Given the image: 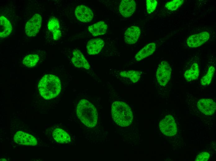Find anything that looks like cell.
<instances>
[{
  "label": "cell",
  "instance_id": "cell-1",
  "mask_svg": "<svg viewBox=\"0 0 216 161\" xmlns=\"http://www.w3.org/2000/svg\"><path fill=\"white\" fill-rule=\"evenodd\" d=\"M61 88L60 79L57 77L51 74L43 76L38 85L40 94L47 100L57 96L60 92Z\"/></svg>",
  "mask_w": 216,
  "mask_h": 161
},
{
  "label": "cell",
  "instance_id": "cell-2",
  "mask_svg": "<svg viewBox=\"0 0 216 161\" xmlns=\"http://www.w3.org/2000/svg\"><path fill=\"white\" fill-rule=\"evenodd\" d=\"M78 117L87 126L92 128L97 123L98 114L94 106L86 99L81 100L76 109Z\"/></svg>",
  "mask_w": 216,
  "mask_h": 161
},
{
  "label": "cell",
  "instance_id": "cell-3",
  "mask_svg": "<svg viewBox=\"0 0 216 161\" xmlns=\"http://www.w3.org/2000/svg\"><path fill=\"white\" fill-rule=\"evenodd\" d=\"M111 114L115 123L121 127L128 126L133 121L131 109L124 102L118 101L114 102L111 106Z\"/></svg>",
  "mask_w": 216,
  "mask_h": 161
},
{
  "label": "cell",
  "instance_id": "cell-4",
  "mask_svg": "<svg viewBox=\"0 0 216 161\" xmlns=\"http://www.w3.org/2000/svg\"><path fill=\"white\" fill-rule=\"evenodd\" d=\"M172 69L169 63L163 61L159 65L156 74L157 80L159 84L165 86L169 81L171 76Z\"/></svg>",
  "mask_w": 216,
  "mask_h": 161
},
{
  "label": "cell",
  "instance_id": "cell-5",
  "mask_svg": "<svg viewBox=\"0 0 216 161\" xmlns=\"http://www.w3.org/2000/svg\"><path fill=\"white\" fill-rule=\"evenodd\" d=\"M159 128L161 132L168 136H172L177 132V127L173 117L170 115L165 117L160 122Z\"/></svg>",
  "mask_w": 216,
  "mask_h": 161
},
{
  "label": "cell",
  "instance_id": "cell-6",
  "mask_svg": "<svg viewBox=\"0 0 216 161\" xmlns=\"http://www.w3.org/2000/svg\"><path fill=\"white\" fill-rule=\"evenodd\" d=\"M42 18L38 14H35L26 23L25 33L29 37H34L39 32L41 27Z\"/></svg>",
  "mask_w": 216,
  "mask_h": 161
},
{
  "label": "cell",
  "instance_id": "cell-7",
  "mask_svg": "<svg viewBox=\"0 0 216 161\" xmlns=\"http://www.w3.org/2000/svg\"><path fill=\"white\" fill-rule=\"evenodd\" d=\"M209 34L207 32H203L190 36L187 40V44L191 48L201 46L209 39Z\"/></svg>",
  "mask_w": 216,
  "mask_h": 161
},
{
  "label": "cell",
  "instance_id": "cell-8",
  "mask_svg": "<svg viewBox=\"0 0 216 161\" xmlns=\"http://www.w3.org/2000/svg\"><path fill=\"white\" fill-rule=\"evenodd\" d=\"M197 106L201 112L208 115L213 114L215 112L216 108L215 102L210 98L199 99L197 103Z\"/></svg>",
  "mask_w": 216,
  "mask_h": 161
},
{
  "label": "cell",
  "instance_id": "cell-9",
  "mask_svg": "<svg viewBox=\"0 0 216 161\" xmlns=\"http://www.w3.org/2000/svg\"><path fill=\"white\" fill-rule=\"evenodd\" d=\"M75 14L77 19L83 22H89L93 17L92 10L83 5L78 6L75 9Z\"/></svg>",
  "mask_w": 216,
  "mask_h": 161
},
{
  "label": "cell",
  "instance_id": "cell-10",
  "mask_svg": "<svg viewBox=\"0 0 216 161\" xmlns=\"http://www.w3.org/2000/svg\"><path fill=\"white\" fill-rule=\"evenodd\" d=\"M14 139L16 143L20 145L35 146L37 144L36 139L33 136L22 131L17 132Z\"/></svg>",
  "mask_w": 216,
  "mask_h": 161
},
{
  "label": "cell",
  "instance_id": "cell-11",
  "mask_svg": "<svg viewBox=\"0 0 216 161\" xmlns=\"http://www.w3.org/2000/svg\"><path fill=\"white\" fill-rule=\"evenodd\" d=\"M136 3L134 0H122L120 2L119 10L121 15L124 17L131 16L134 12Z\"/></svg>",
  "mask_w": 216,
  "mask_h": 161
},
{
  "label": "cell",
  "instance_id": "cell-12",
  "mask_svg": "<svg viewBox=\"0 0 216 161\" xmlns=\"http://www.w3.org/2000/svg\"><path fill=\"white\" fill-rule=\"evenodd\" d=\"M141 34L140 28L136 26L129 27L125 31L124 35V39L127 44H133L138 40Z\"/></svg>",
  "mask_w": 216,
  "mask_h": 161
},
{
  "label": "cell",
  "instance_id": "cell-13",
  "mask_svg": "<svg viewBox=\"0 0 216 161\" xmlns=\"http://www.w3.org/2000/svg\"><path fill=\"white\" fill-rule=\"evenodd\" d=\"M71 60L73 64L76 67L87 69L90 68L88 62L82 53L78 50L75 49L73 51Z\"/></svg>",
  "mask_w": 216,
  "mask_h": 161
},
{
  "label": "cell",
  "instance_id": "cell-14",
  "mask_svg": "<svg viewBox=\"0 0 216 161\" xmlns=\"http://www.w3.org/2000/svg\"><path fill=\"white\" fill-rule=\"evenodd\" d=\"M104 45V41L100 38L90 40L87 45V52L89 55H93L98 54Z\"/></svg>",
  "mask_w": 216,
  "mask_h": 161
},
{
  "label": "cell",
  "instance_id": "cell-15",
  "mask_svg": "<svg viewBox=\"0 0 216 161\" xmlns=\"http://www.w3.org/2000/svg\"><path fill=\"white\" fill-rule=\"evenodd\" d=\"M47 27L52 33L53 39L54 40H58L61 36L60 29V24L58 20L55 17L50 18L48 21Z\"/></svg>",
  "mask_w": 216,
  "mask_h": 161
},
{
  "label": "cell",
  "instance_id": "cell-16",
  "mask_svg": "<svg viewBox=\"0 0 216 161\" xmlns=\"http://www.w3.org/2000/svg\"><path fill=\"white\" fill-rule=\"evenodd\" d=\"M156 44L152 42L148 44L141 49L135 55V58L137 61H140L151 55L155 52Z\"/></svg>",
  "mask_w": 216,
  "mask_h": 161
},
{
  "label": "cell",
  "instance_id": "cell-17",
  "mask_svg": "<svg viewBox=\"0 0 216 161\" xmlns=\"http://www.w3.org/2000/svg\"><path fill=\"white\" fill-rule=\"evenodd\" d=\"M107 25L103 21H100L88 27L89 32L94 36L96 37L105 34L107 28Z\"/></svg>",
  "mask_w": 216,
  "mask_h": 161
},
{
  "label": "cell",
  "instance_id": "cell-18",
  "mask_svg": "<svg viewBox=\"0 0 216 161\" xmlns=\"http://www.w3.org/2000/svg\"><path fill=\"white\" fill-rule=\"evenodd\" d=\"M12 31V27L9 20L3 16L0 17V37L5 38L8 36Z\"/></svg>",
  "mask_w": 216,
  "mask_h": 161
},
{
  "label": "cell",
  "instance_id": "cell-19",
  "mask_svg": "<svg viewBox=\"0 0 216 161\" xmlns=\"http://www.w3.org/2000/svg\"><path fill=\"white\" fill-rule=\"evenodd\" d=\"M199 73L198 65L196 63H194L189 69L185 71L184 76L186 80L190 82L196 80L199 76Z\"/></svg>",
  "mask_w": 216,
  "mask_h": 161
},
{
  "label": "cell",
  "instance_id": "cell-20",
  "mask_svg": "<svg viewBox=\"0 0 216 161\" xmlns=\"http://www.w3.org/2000/svg\"><path fill=\"white\" fill-rule=\"evenodd\" d=\"M52 136L55 140L59 143H67L70 141L69 135L64 130L60 128H56L54 130Z\"/></svg>",
  "mask_w": 216,
  "mask_h": 161
},
{
  "label": "cell",
  "instance_id": "cell-21",
  "mask_svg": "<svg viewBox=\"0 0 216 161\" xmlns=\"http://www.w3.org/2000/svg\"><path fill=\"white\" fill-rule=\"evenodd\" d=\"M120 75L123 77L128 78L132 82L135 83L140 80L141 73L139 71L132 70L122 71Z\"/></svg>",
  "mask_w": 216,
  "mask_h": 161
},
{
  "label": "cell",
  "instance_id": "cell-22",
  "mask_svg": "<svg viewBox=\"0 0 216 161\" xmlns=\"http://www.w3.org/2000/svg\"><path fill=\"white\" fill-rule=\"evenodd\" d=\"M215 69L213 66H211L208 69L206 73L201 78L200 84L203 86L209 85L212 81L215 72Z\"/></svg>",
  "mask_w": 216,
  "mask_h": 161
},
{
  "label": "cell",
  "instance_id": "cell-23",
  "mask_svg": "<svg viewBox=\"0 0 216 161\" xmlns=\"http://www.w3.org/2000/svg\"><path fill=\"white\" fill-rule=\"evenodd\" d=\"M39 59V57L37 54H29L24 58L23 63L26 67H31L36 64Z\"/></svg>",
  "mask_w": 216,
  "mask_h": 161
},
{
  "label": "cell",
  "instance_id": "cell-24",
  "mask_svg": "<svg viewBox=\"0 0 216 161\" xmlns=\"http://www.w3.org/2000/svg\"><path fill=\"white\" fill-rule=\"evenodd\" d=\"M184 2L183 0H173L167 2L165 6L168 10L174 11L182 5Z\"/></svg>",
  "mask_w": 216,
  "mask_h": 161
},
{
  "label": "cell",
  "instance_id": "cell-25",
  "mask_svg": "<svg viewBox=\"0 0 216 161\" xmlns=\"http://www.w3.org/2000/svg\"><path fill=\"white\" fill-rule=\"evenodd\" d=\"M146 7L147 13L151 14L156 9L157 5V1L156 0H146Z\"/></svg>",
  "mask_w": 216,
  "mask_h": 161
},
{
  "label": "cell",
  "instance_id": "cell-26",
  "mask_svg": "<svg viewBox=\"0 0 216 161\" xmlns=\"http://www.w3.org/2000/svg\"><path fill=\"white\" fill-rule=\"evenodd\" d=\"M210 154L206 152L199 153L196 156L195 160L196 161H206L209 159Z\"/></svg>",
  "mask_w": 216,
  "mask_h": 161
}]
</instances>
